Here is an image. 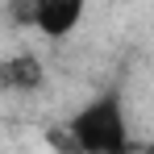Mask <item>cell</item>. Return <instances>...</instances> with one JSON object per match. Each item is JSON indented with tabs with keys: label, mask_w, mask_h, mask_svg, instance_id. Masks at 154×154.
Here are the masks:
<instances>
[{
	"label": "cell",
	"mask_w": 154,
	"mask_h": 154,
	"mask_svg": "<svg viewBox=\"0 0 154 154\" xmlns=\"http://www.w3.org/2000/svg\"><path fill=\"white\" fill-rule=\"evenodd\" d=\"M42 79H46V71H42L38 54H13L4 63V88H13V92H38Z\"/></svg>",
	"instance_id": "3"
},
{
	"label": "cell",
	"mask_w": 154,
	"mask_h": 154,
	"mask_svg": "<svg viewBox=\"0 0 154 154\" xmlns=\"http://www.w3.org/2000/svg\"><path fill=\"white\" fill-rule=\"evenodd\" d=\"M67 142H71L79 154H133L125 100H121L117 92L92 96L83 108L71 112V121H67Z\"/></svg>",
	"instance_id": "1"
},
{
	"label": "cell",
	"mask_w": 154,
	"mask_h": 154,
	"mask_svg": "<svg viewBox=\"0 0 154 154\" xmlns=\"http://www.w3.org/2000/svg\"><path fill=\"white\" fill-rule=\"evenodd\" d=\"M146 154H154V142H150V146H146Z\"/></svg>",
	"instance_id": "4"
},
{
	"label": "cell",
	"mask_w": 154,
	"mask_h": 154,
	"mask_svg": "<svg viewBox=\"0 0 154 154\" xmlns=\"http://www.w3.org/2000/svg\"><path fill=\"white\" fill-rule=\"evenodd\" d=\"M88 4H92V0H25V21L38 29L42 38L63 42V38H71L79 29Z\"/></svg>",
	"instance_id": "2"
}]
</instances>
